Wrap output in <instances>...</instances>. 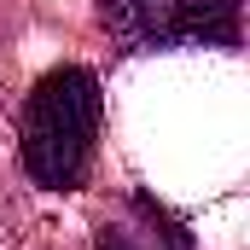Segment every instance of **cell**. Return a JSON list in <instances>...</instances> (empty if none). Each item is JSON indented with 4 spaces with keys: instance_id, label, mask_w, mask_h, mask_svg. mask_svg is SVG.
<instances>
[{
    "instance_id": "6da1fadb",
    "label": "cell",
    "mask_w": 250,
    "mask_h": 250,
    "mask_svg": "<svg viewBox=\"0 0 250 250\" xmlns=\"http://www.w3.org/2000/svg\"><path fill=\"white\" fill-rule=\"evenodd\" d=\"M99 76L87 64H64L35 82L23 99V169L47 192H76L87 181L93 146H99Z\"/></svg>"
},
{
    "instance_id": "7a4b0ae2",
    "label": "cell",
    "mask_w": 250,
    "mask_h": 250,
    "mask_svg": "<svg viewBox=\"0 0 250 250\" xmlns=\"http://www.w3.org/2000/svg\"><path fill=\"white\" fill-rule=\"evenodd\" d=\"M99 23L134 47H239V0H99Z\"/></svg>"
},
{
    "instance_id": "3957f363",
    "label": "cell",
    "mask_w": 250,
    "mask_h": 250,
    "mask_svg": "<svg viewBox=\"0 0 250 250\" xmlns=\"http://www.w3.org/2000/svg\"><path fill=\"white\" fill-rule=\"evenodd\" d=\"M157 250H187V233L181 227H169V233H151ZM99 250H151L140 233H128V227H99Z\"/></svg>"
}]
</instances>
